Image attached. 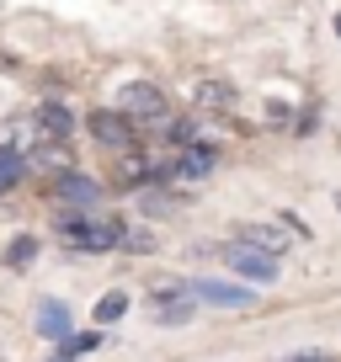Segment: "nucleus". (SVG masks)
Wrapping results in <instances>:
<instances>
[{
  "instance_id": "f3484780",
  "label": "nucleus",
  "mask_w": 341,
  "mask_h": 362,
  "mask_svg": "<svg viewBox=\"0 0 341 362\" xmlns=\"http://www.w3.org/2000/svg\"><path fill=\"white\" fill-rule=\"evenodd\" d=\"M102 330H86V336H64V341H59V351H64V357H80V351H96V346H102Z\"/></svg>"
},
{
  "instance_id": "f257e3e1",
  "label": "nucleus",
  "mask_w": 341,
  "mask_h": 362,
  "mask_svg": "<svg viewBox=\"0 0 341 362\" xmlns=\"http://www.w3.org/2000/svg\"><path fill=\"white\" fill-rule=\"evenodd\" d=\"M59 245L75 250V256H107V250H123V218L117 214H96V208H64L54 224Z\"/></svg>"
},
{
  "instance_id": "6ab92c4d",
  "label": "nucleus",
  "mask_w": 341,
  "mask_h": 362,
  "mask_svg": "<svg viewBox=\"0 0 341 362\" xmlns=\"http://www.w3.org/2000/svg\"><path fill=\"white\" fill-rule=\"evenodd\" d=\"M123 309H128V298H123V293L96 298V325H112V320H123Z\"/></svg>"
},
{
  "instance_id": "ddd939ff",
  "label": "nucleus",
  "mask_w": 341,
  "mask_h": 362,
  "mask_svg": "<svg viewBox=\"0 0 341 362\" xmlns=\"http://www.w3.org/2000/svg\"><path fill=\"white\" fill-rule=\"evenodd\" d=\"M182 208V192H170V187H160V181H149L144 192H139V214H176Z\"/></svg>"
},
{
  "instance_id": "0eeeda50",
  "label": "nucleus",
  "mask_w": 341,
  "mask_h": 362,
  "mask_svg": "<svg viewBox=\"0 0 341 362\" xmlns=\"http://www.w3.org/2000/svg\"><path fill=\"white\" fill-rule=\"evenodd\" d=\"M22 160H27V170H48V176L75 170V149H69V139H37Z\"/></svg>"
},
{
  "instance_id": "9b49d317",
  "label": "nucleus",
  "mask_w": 341,
  "mask_h": 362,
  "mask_svg": "<svg viewBox=\"0 0 341 362\" xmlns=\"http://www.w3.org/2000/svg\"><path fill=\"white\" fill-rule=\"evenodd\" d=\"M33 117H37V134H43V139H69V134L80 128V117L69 112L64 102H43Z\"/></svg>"
},
{
  "instance_id": "aec40b11",
  "label": "nucleus",
  "mask_w": 341,
  "mask_h": 362,
  "mask_svg": "<svg viewBox=\"0 0 341 362\" xmlns=\"http://www.w3.org/2000/svg\"><path fill=\"white\" fill-rule=\"evenodd\" d=\"M330 27H336V43H341V11H336V16H330Z\"/></svg>"
},
{
  "instance_id": "423d86ee",
  "label": "nucleus",
  "mask_w": 341,
  "mask_h": 362,
  "mask_svg": "<svg viewBox=\"0 0 341 362\" xmlns=\"http://www.w3.org/2000/svg\"><path fill=\"white\" fill-rule=\"evenodd\" d=\"M187 293L203 298V304H214V309H250V304H256L250 288H240V283H208V277H192Z\"/></svg>"
},
{
  "instance_id": "7ed1b4c3",
  "label": "nucleus",
  "mask_w": 341,
  "mask_h": 362,
  "mask_svg": "<svg viewBox=\"0 0 341 362\" xmlns=\"http://www.w3.org/2000/svg\"><path fill=\"white\" fill-rule=\"evenodd\" d=\"M86 128H91V139H96L102 149H112V155L134 149V139L144 134V128H139L134 117H123L117 107H96V112H86Z\"/></svg>"
},
{
  "instance_id": "f03ea898",
  "label": "nucleus",
  "mask_w": 341,
  "mask_h": 362,
  "mask_svg": "<svg viewBox=\"0 0 341 362\" xmlns=\"http://www.w3.org/2000/svg\"><path fill=\"white\" fill-rule=\"evenodd\" d=\"M112 107H117L123 117H134L139 128L170 117V102H166V90H160L155 80H128V86H117V102H112Z\"/></svg>"
},
{
  "instance_id": "a211bd4d",
  "label": "nucleus",
  "mask_w": 341,
  "mask_h": 362,
  "mask_svg": "<svg viewBox=\"0 0 341 362\" xmlns=\"http://www.w3.org/2000/svg\"><path fill=\"white\" fill-rule=\"evenodd\" d=\"M123 250H128V256H155V229H128Z\"/></svg>"
},
{
  "instance_id": "f8f14e48",
  "label": "nucleus",
  "mask_w": 341,
  "mask_h": 362,
  "mask_svg": "<svg viewBox=\"0 0 341 362\" xmlns=\"http://www.w3.org/2000/svg\"><path fill=\"white\" fill-rule=\"evenodd\" d=\"M117 187H139V192H144L149 181H160V170L149 165V155H134V149H123V160H117Z\"/></svg>"
},
{
  "instance_id": "9d476101",
  "label": "nucleus",
  "mask_w": 341,
  "mask_h": 362,
  "mask_svg": "<svg viewBox=\"0 0 341 362\" xmlns=\"http://www.w3.org/2000/svg\"><path fill=\"white\" fill-rule=\"evenodd\" d=\"M235 240L267 250V256H288V229H277V224H235Z\"/></svg>"
},
{
  "instance_id": "412c9836",
  "label": "nucleus",
  "mask_w": 341,
  "mask_h": 362,
  "mask_svg": "<svg viewBox=\"0 0 341 362\" xmlns=\"http://www.w3.org/2000/svg\"><path fill=\"white\" fill-rule=\"evenodd\" d=\"M54 362H75V357H64V351H59V357H54Z\"/></svg>"
},
{
  "instance_id": "20e7f679",
  "label": "nucleus",
  "mask_w": 341,
  "mask_h": 362,
  "mask_svg": "<svg viewBox=\"0 0 341 362\" xmlns=\"http://www.w3.org/2000/svg\"><path fill=\"white\" fill-rule=\"evenodd\" d=\"M214 170H219V144L197 139V144L176 149V160H170V165L160 170V181H208Z\"/></svg>"
},
{
  "instance_id": "dca6fc26",
  "label": "nucleus",
  "mask_w": 341,
  "mask_h": 362,
  "mask_svg": "<svg viewBox=\"0 0 341 362\" xmlns=\"http://www.w3.org/2000/svg\"><path fill=\"white\" fill-rule=\"evenodd\" d=\"M33 256H37V235H16L11 245H6V267H11V272L33 267Z\"/></svg>"
},
{
  "instance_id": "39448f33",
  "label": "nucleus",
  "mask_w": 341,
  "mask_h": 362,
  "mask_svg": "<svg viewBox=\"0 0 341 362\" xmlns=\"http://www.w3.org/2000/svg\"><path fill=\"white\" fill-rule=\"evenodd\" d=\"M224 261H229V272H240L250 283H272L277 277V256H267V250H256V245H240V240L224 250Z\"/></svg>"
},
{
  "instance_id": "1a4fd4ad",
  "label": "nucleus",
  "mask_w": 341,
  "mask_h": 362,
  "mask_svg": "<svg viewBox=\"0 0 341 362\" xmlns=\"http://www.w3.org/2000/svg\"><path fill=\"white\" fill-rule=\"evenodd\" d=\"M240 107V86H229V80H203V86L192 90V112H208V117H224Z\"/></svg>"
},
{
  "instance_id": "4468645a",
  "label": "nucleus",
  "mask_w": 341,
  "mask_h": 362,
  "mask_svg": "<svg viewBox=\"0 0 341 362\" xmlns=\"http://www.w3.org/2000/svg\"><path fill=\"white\" fill-rule=\"evenodd\" d=\"M22 176H27V160H22V149L0 144V192H11V187H16Z\"/></svg>"
},
{
  "instance_id": "2eb2a0df",
  "label": "nucleus",
  "mask_w": 341,
  "mask_h": 362,
  "mask_svg": "<svg viewBox=\"0 0 341 362\" xmlns=\"http://www.w3.org/2000/svg\"><path fill=\"white\" fill-rule=\"evenodd\" d=\"M37 325H43V336L64 341L69 336V309L64 304H43V309H37Z\"/></svg>"
},
{
  "instance_id": "6e6552de",
  "label": "nucleus",
  "mask_w": 341,
  "mask_h": 362,
  "mask_svg": "<svg viewBox=\"0 0 341 362\" xmlns=\"http://www.w3.org/2000/svg\"><path fill=\"white\" fill-rule=\"evenodd\" d=\"M54 197L64 208H96L102 203V187H96L91 176H80V170H59L54 176Z\"/></svg>"
}]
</instances>
